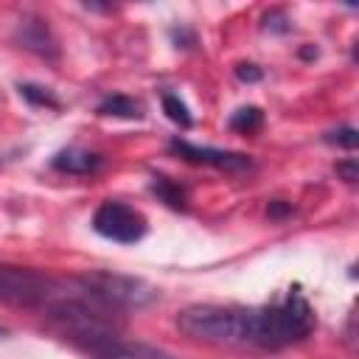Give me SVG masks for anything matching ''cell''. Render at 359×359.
<instances>
[{
    "label": "cell",
    "instance_id": "9c48e42d",
    "mask_svg": "<svg viewBox=\"0 0 359 359\" xmlns=\"http://www.w3.org/2000/svg\"><path fill=\"white\" fill-rule=\"evenodd\" d=\"M95 359H177L160 348H151V345H143V342H126V339H118L112 345H107Z\"/></svg>",
    "mask_w": 359,
    "mask_h": 359
},
{
    "label": "cell",
    "instance_id": "7c38bea8",
    "mask_svg": "<svg viewBox=\"0 0 359 359\" xmlns=\"http://www.w3.org/2000/svg\"><path fill=\"white\" fill-rule=\"evenodd\" d=\"M151 191L165 202V205H171V208H185V191L177 185V182H171L168 177H163V174H157L154 180H151Z\"/></svg>",
    "mask_w": 359,
    "mask_h": 359
},
{
    "label": "cell",
    "instance_id": "3957f363",
    "mask_svg": "<svg viewBox=\"0 0 359 359\" xmlns=\"http://www.w3.org/2000/svg\"><path fill=\"white\" fill-rule=\"evenodd\" d=\"M314 331V311L300 292L261 309V348H283Z\"/></svg>",
    "mask_w": 359,
    "mask_h": 359
},
{
    "label": "cell",
    "instance_id": "7a4b0ae2",
    "mask_svg": "<svg viewBox=\"0 0 359 359\" xmlns=\"http://www.w3.org/2000/svg\"><path fill=\"white\" fill-rule=\"evenodd\" d=\"M177 328L210 345H258L261 348V309L196 303L177 314Z\"/></svg>",
    "mask_w": 359,
    "mask_h": 359
},
{
    "label": "cell",
    "instance_id": "4fadbf2b",
    "mask_svg": "<svg viewBox=\"0 0 359 359\" xmlns=\"http://www.w3.org/2000/svg\"><path fill=\"white\" fill-rule=\"evenodd\" d=\"M261 123H264V112L258 107H241L230 118V126L236 132H255V129H261Z\"/></svg>",
    "mask_w": 359,
    "mask_h": 359
},
{
    "label": "cell",
    "instance_id": "2e32d148",
    "mask_svg": "<svg viewBox=\"0 0 359 359\" xmlns=\"http://www.w3.org/2000/svg\"><path fill=\"white\" fill-rule=\"evenodd\" d=\"M325 140H328V143H337V146H345V149H356L359 135H356V129H353V126H342V129L328 132V135H325Z\"/></svg>",
    "mask_w": 359,
    "mask_h": 359
},
{
    "label": "cell",
    "instance_id": "8992f818",
    "mask_svg": "<svg viewBox=\"0 0 359 359\" xmlns=\"http://www.w3.org/2000/svg\"><path fill=\"white\" fill-rule=\"evenodd\" d=\"M93 230L109 241L118 244H135L146 236V219L140 210L123 205V202H101L93 213Z\"/></svg>",
    "mask_w": 359,
    "mask_h": 359
},
{
    "label": "cell",
    "instance_id": "8fae6325",
    "mask_svg": "<svg viewBox=\"0 0 359 359\" xmlns=\"http://www.w3.org/2000/svg\"><path fill=\"white\" fill-rule=\"evenodd\" d=\"M98 115L137 121V118H143V109H140V104H137L135 98H129V95H107V98L98 104Z\"/></svg>",
    "mask_w": 359,
    "mask_h": 359
},
{
    "label": "cell",
    "instance_id": "5bb4252c",
    "mask_svg": "<svg viewBox=\"0 0 359 359\" xmlns=\"http://www.w3.org/2000/svg\"><path fill=\"white\" fill-rule=\"evenodd\" d=\"M163 112L168 115V121H174L177 126H182V129H188L194 121H191V112H188V107L180 101V95H174V93H163Z\"/></svg>",
    "mask_w": 359,
    "mask_h": 359
},
{
    "label": "cell",
    "instance_id": "9a60e30c",
    "mask_svg": "<svg viewBox=\"0 0 359 359\" xmlns=\"http://www.w3.org/2000/svg\"><path fill=\"white\" fill-rule=\"evenodd\" d=\"M20 95L28 104H36V107H59V101L50 95V90L39 87V84H20Z\"/></svg>",
    "mask_w": 359,
    "mask_h": 359
},
{
    "label": "cell",
    "instance_id": "d6986e66",
    "mask_svg": "<svg viewBox=\"0 0 359 359\" xmlns=\"http://www.w3.org/2000/svg\"><path fill=\"white\" fill-rule=\"evenodd\" d=\"M283 213H289V205H278V202L269 205V216H283Z\"/></svg>",
    "mask_w": 359,
    "mask_h": 359
},
{
    "label": "cell",
    "instance_id": "5b68a950",
    "mask_svg": "<svg viewBox=\"0 0 359 359\" xmlns=\"http://www.w3.org/2000/svg\"><path fill=\"white\" fill-rule=\"evenodd\" d=\"M59 294L56 280L28 266H0V300L11 306H48Z\"/></svg>",
    "mask_w": 359,
    "mask_h": 359
},
{
    "label": "cell",
    "instance_id": "30bf717a",
    "mask_svg": "<svg viewBox=\"0 0 359 359\" xmlns=\"http://www.w3.org/2000/svg\"><path fill=\"white\" fill-rule=\"evenodd\" d=\"M101 165V157L87 149H65L53 157V168L62 174H93Z\"/></svg>",
    "mask_w": 359,
    "mask_h": 359
},
{
    "label": "cell",
    "instance_id": "ffe728a7",
    "mask_svg": "<svg viewBox=\"0 0 359 359\" xmlns=\"http://www.w3.org/2000/svg\"><path fill=\"white\" fill-rule=\"evenodd\" d=\"M3 337H6V328H3V325H0V339H3Z\"/></svg>",
    "mask_w": 359,
    "mask_h": 359
},
{
    "label": "cell",
    "instance_id": "ba28073f",
    "mask_svg": "<svg viewBox=\"0 0 359 359\" xmlns=\"http://www.w3.org/2000/svg\"><path fill=\"white\" fill-rule=\"evenodd\" d=\"M20 42L28 50H36L39 56H56V42H53L48 25L42 20H36V17L22 20V25H20Z\"/></svg>",
    "mask_w": 359,
    "mask_h": 359
},
{
    "label": "cell",
    "instance_id": "ac0fdd59",
    "mask_svg": "<svg viewBox=\"0 0 359 359\" xmlns=\"http://www.w3.org/2000/svg\"><path fill=\"white\" fill-rule=\"evenodd\" d=\"M337 171L345 177V182H356V160H348V163H337Z\"/></svg>",
    "mask_w": 359,
    "mask_h": 359
},
{
    "label": "cell",
    "instance_id": "e0dca14e",
    "mask_svg": "<svg viewBox=\"0 0 359 359\" xmlns=\"http://www.w3.org/2000/svg\"><path fill=\"white\" fill-rule=\"evenodd\" d=\"M236 76H238L241 81H258V79H261V70H258L255 65H238V67H236Z\"/></svg>",
    "mask_w": 359,
    "mask_h": 359
},
{
    "label": "cell",
    "instance_id": "277c9868",
    "mask_svg": "<svg viewBox=\"0 0 359 359\" xmlns=\"http://www.w3.org/2000/svg\"><path fill=\"white\" fill-rule=\"evenodd\" d=\"M76 286L84 294L101 300L104 306H109L115 311L140 309V306L151 303L157 294L146 280H137L129 275H115V272H87V275L76 278Z\"/></svg>",
    "mask_w": 359,
    "mask_h": 359
},
{
    "label": "cell",
    "instance_id": "52a82bcc",
    "mask_svg": "<svg viewBox=\"0 0 359 359\" xmlns=\"http://www.w3.org/2000/svg\"><path fill=\"white\" fill-rule=\"evenodd\" d=\"M171 151L180 154L188 163H202V165H213V168H224V171H244L250 168V157L241 151H224V149H213V146H196L188 140L174 137L171 140Z\"/></svg>",
    "mask_w": 359,
    "mask_h": 359
},
{
    "label": "cell",
    "instance_id": "6da1fadb",
    "mask_svg": "<svg viewBox=\"0 0 359 359\" xmlns=\"http://www.w3.org/2000/svg\"><path fill=\"white\" fill-rule=\"evenodd\" d=\"M45 317L79 348H84L90 356H98L107 345L123 339V320L121 311L104 306L101 300L84 294L79 286L76 292H59L48 306Z\"/></svg>",
    "mask_w": 359,
    "mask_h": 359
}]
</instances>
